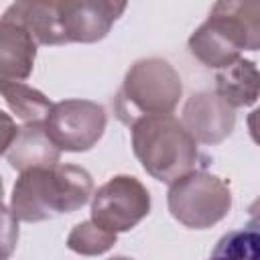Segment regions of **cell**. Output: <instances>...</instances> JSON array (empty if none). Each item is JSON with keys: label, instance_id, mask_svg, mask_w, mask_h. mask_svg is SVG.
<instances>
[{"label": "cell", "instance_id": "10", "mask_svg": "<svg viewBox=\"0 0 260 260\" xmlns=\"http://www.w3.org/2000/svg\"><path fill=\"white\" fill-rule=\"evenodd\" d=\"M6 162L14 171L30 167H51L61 158V148L51 140L45 122H30L18 128L12 142L2 150Z\"/></svg>", "mask_w": 260, "mask_h": 260}, {"label": "cell", "instance_id": "16", "mask_svg": "<svg viewBox=\"0 0 260 260\" xmlns=\"http://www.w3.org/2000/svg\"><path fill=\"white\" fill-rule=\"evenodd\" d=\"M211 258H228V260H242L254 258L260 260V223L252 221L244 228L232 230L223 234L215 248L211 250Z\"/></svg>", "mask_w": 260, "mask_h": 260}, {"label": "cell", "instance_id": "12", "mask_svg": "<svg viewBox=\"0 0 260 260\" xmlns=\"http://www.w3.org/2000/svg\"><path fill=\"white\" fill-rule=\"evenodd\" d=\"M209 18L217 20L242 51H260V0H215Z\"/></svg>", "mask_w": 260, "mask_h": 260}, {"label": "cell", "instance_id": "13", "mask_svg": "<svg viewBox=\"0 0 260 260\" xmlns=\"http://www.w3.org/2000/svg\"><path fill=\"white\" fill-rule=\"evenodd\" d=\"M189 53L201 61L205 67L221 69L240 59L242 47L234 41V37L213 18H207L191 37H189Z\"/></svg>", "mask_w": 260, "mask_h": 260}, {"label": "cell", "instance_id": "4", "mask_svg": "<svg viewBox=\"0 0 260 260\" xmlns=\"http://www.w3.org/2000/svg\"><path fill=\"white\" fill-rule=\"evenodd\" d=\"M167 205L181 225L189 230H207L230 213L232 191L221 177L201 169L171 183Z\"/></svg>", "mask_w": 260, "mask_h": 260}, {"label": "cell", "instance_id": "5", "mask_svg": "<svg viewBox=\"0 0 260 260\" xmlns=\"http://www.w3.org/2000/svg\"><path fill=\"white\" fill-rule=\"evenodd\" d=\"M150 213V193L132 175H116L91 197V219L114 232H130Z\"/></svg>", "mask_w": 260, "mask_h": 260}, {"label": "cell", "instance_id": "11", "mask_svg": "<svg viewBox=\"0 0 260 260\" xmlns=\"http://www.w3.org/2000/svg\"><path fill=\"white\" fill-rule=\"evenodd\" d=\"M35 37L12 20H0V79L22 81L32 73L37 57Z\"/></svg>", "mask_w": 260, "mask_h": 260}, {"label": "cell", "instance_id": "2", "mask_svg": "<svg viewBox=\"0 0 260 260\" xmlns=\"http://www.w3.org/2000/svg\"><path fill=\"white\" fill-rule=\"evenodd\" d=\"M132 150L142 169L156 181L173 183L193 171L207 169L211 158L173 114H152L132 126Z\"/></svg>", "mask_w": 260, "mask_h": 260}, {"label": "cell", "instance_id": "14", "mask_svg": "<svg viewBox=\"0 0 260 260\" xmlns=\"http://www.w3.org/2000/svg\"><path fill=\"white\" fill-rule=\"evenodd\" d=\"M215 91L232 108H248L260 98V69L250 59H236L215 75Z\"/></svg>", "mask_w": 260, "mask_h": 260}, {"label": "cell", "instance_id": "17", "mask_svg": "<svg viewBox=\"0 0 260 260\" xmlns=\"http://www.w3.org/2000/svg\"><path fill=\"white\" fill-rule=\"evenodd\" d=\"M116 238L118 234L98 225L93 219H87V221L77 223L71 230L67 238V246L69 250L83 254V256H100V254H106L116 244Z\"/></svg>", "mask_w": 260, "mask_h": 260}, {"label": "cell", "instance_id": "9", "mask_svg": "<svg viewBox=\"0 0 260 260\" xmlns=\"http://www.w3.org/2000/svg\"><path fill=\"white\" fill-rule=\"evenodd\" d=\"M2 18L24 26L39 45L57 47L69 43L61 24L59 0H14Z\"/></svg>", "mask_w": 260, "mask_h": 260}, {"label": "cell", "instance_id": "8", "mask_svg": "<svg viewBox=\"0 0 260 260\" xmlns=\"http://www.w3.org/2000/svg\"><path fill=\"white\" fill-rule=\"evenodd\" d=\"M59 14L69 43H98L122 16L110 0H59Z\"/></svg>", "mask_w": 260, "mask_h": 260}, {"label": "cell", "instance_id": "20", "mask_svg": "<svg viewBox=\"0 0 260 260\" xmlns=\"http://www.w3.org/2000/svg\"><path fill=\"white\" fill-rule=\"evenodd\" d=\"M248 215H250L252 221L260 223V197H256V199L248 205Z\"/></svg>", "mask_w": 260, "mask_h": 260}, {"label": "cell", "instance_id": "19", "mask_svg": "<svg viewBox=\"0 0 260 260\" xmlns=\"http://www.w3.org/2000/svg\"><path fill=\"white\" fill-rule=\"evenodd\" d=\"M2 124H4V132H2V150L12 142V138L16 136V132H18V126L12 122V118L6 114V112H2Z\"/></svg>", "mask_w": 260, "mask_h": 260}, {"label": "cell", "instance_id": "3", "mask_svg": "<svg viewBox=\"0 0 260 260\" xmlns=\"http://www.w3.org/2000/svg\"><path fill=\"white\" fill-rule=\"evenodd\" d=\"M181 95V75L175 67L165 59L148 57L126 71L114 100V112L122 124L132 126L144 116L173 114Z\"/></svg>", "mask_w": 260, "mask_h": 260}, {"label": "cell", "instance_id": "21", "mask_svg": "<svg viewBox=\"0 0 260 260\" xmlns=\"http://www.w3.org/2000/svg\"><path fill=\"white\" fill-rule=\"evenodd\" d=\"M110 2H112L120 12H124V10H126V4H128V0H110Z\"/></svg>", "mask_w": 260, "mask_h": 260}, {"label": "cell", "instance_id": "18", "mask_svg": "<svg viewBox=\"0 0 260 260\" xmlns=\"http://www.w3.org/2000/svg\"><path fill=\"white\" fill-rule=\"evenodd\" d=\"M246 124H248V132H250L252 140L260 146V106H258V108H254V110L248 114Z\"/></svg>", "mask_w": 260, "mask_h": 260}, {"label": "cell", "instance_id": "1", "mask_svg": "<svg viewBox=\"0 0 260 260\" xmlns=\"http://www.w3.org/2000/svg\"><path fill=\"white\" fill-rule=\"evenodd\" d=\"M93 197L91 175L77 165L30 167L20 171L12 195L10 211L28 223L45 221L61 213H73Z\"/></svg>", "mask_w": 260, "mask_h": 260}, {"label": "cell", "instance_id": "15", "mask_svg": "<svg viewBox=\"0 0 260 260\" xmlns=\"http://www.w3.org/2000/svg\"><path fill=\"white\" fill-rule=\"evenodd\" d=\"M0 91H2L4 104L14 112L16 120H20L22 124L45 122L53 108V104L45 93H41L39 89L22 81L0 79Z\"/></svg>", "mask_w": 260, "mask_h": 260}, {"label": "cell", "instance_id": "6", "mask_svg": "<svg viewBox=\"0 0 260 260\" xmlns=\"http://www.w3.org/2000/svg\"><path fill=\"white\" fill-rule=\"evenodd\" d=\"M106 110L91 100H63L53 104L45 126L51 140L65 152L93 148L106 130Z\"/></svg>", "mask_w": 260, "mask_h": 260}, {"label": "cell", "instance_id": "7", "mask_svg": "<svg viewBox=\"0 0 260 260\" xmlns=\"http://www.w3.org/2000/svg\"><path fill=\"white\" fill-rule=\"evenodd\" d=\"M181 122L197 142L213 146L234 132L236 108H232L217 91H197L185 102Z\"/></svg>", "mask_w": 260, "mask_h": 260}]
</instances>
